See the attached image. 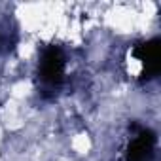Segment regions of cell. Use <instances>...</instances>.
I'll return each mask as SVG.
<instances>
[{"label": "cell", "mask_w": 161, "mask_h": 161, "mask_svg": "<svg viewBox=\"0 0 161 161\" xmlns=\"http://www.w3.org/2000/svg\"><path fill=\"white\" fill-rule=\"evenodd\" d=\"M64 64H66V59L59 46L49 44L42 49L38 57V66H36V80H38L42 95L49 97L59 91L64 80Z\"/></svg>", "instance_id": "obj_1"}, {"label": "cell", "mask_w": 161, "mask_h": 161, "mask_svg": "<svg viewBox=\"0 0 161 161\" xmlns=\"http://www.w3.org/2000/svg\"><path fill=\"white\" fill-rule=\"evenodd\" d=\"M155 133L148 127L133 125L131 138L123 150V161H155Z\"/></svg>", "instance_id": "obj_2"}, {"label": "cell", "mask_w": 161, "mask_h": 161, "mask_svg": "<svg viewBox=\"0 0 161 161\" xmlns=\"http://www.w3.org/2000/svg\"><path fill=\"white\" fill-rule=\"evenodd\" d=\"M133 57L142 64L140 80H153L161 70V42H159V38H152V40L135 44Z\"/></svg>", "instance_id": "obj_3"}]
</instances>
